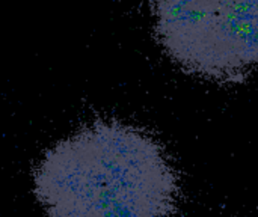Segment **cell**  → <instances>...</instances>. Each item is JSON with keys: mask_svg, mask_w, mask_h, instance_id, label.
<instances>
[{"mask_svg": "<svg viewBox=\"0 0 258 217\" xmlns=\"http://www.w3.org/2000/svg\"><path fill=\"white\" fill-rule=\"evenodd\" d=\"M153 32L189 74L239 83L258 66V2H156Z\"/></svg>", "mask_w": 258, "mask_h": 217, "instance_id": "7a4b0ae2", "label": "cell"}, {"mask_svg": "<svg viewBox=\"0 0 258 217\" xmlns=\"http://www.w3.org/2000/svg\"><path fill=\"white\" fill-rule=\"evenodd\" d=\"M47 217H172L180 178L147 130L95 121L56 143L33 174Z\"/></svg>", "mask_w": 258, "mask_h": 217, "instance_id": "6da1fadb", "label": "cell"}]
</instances>
